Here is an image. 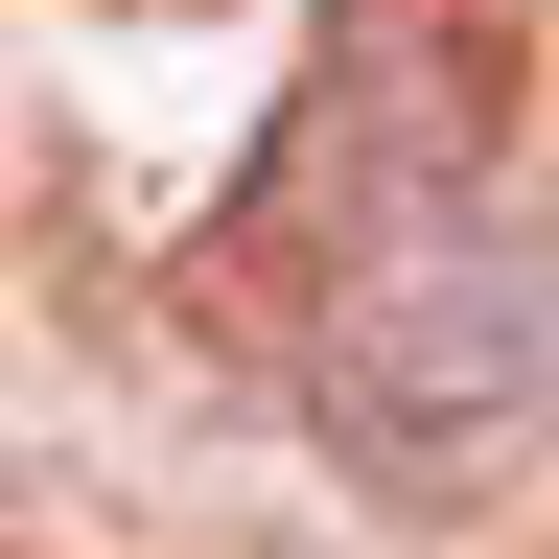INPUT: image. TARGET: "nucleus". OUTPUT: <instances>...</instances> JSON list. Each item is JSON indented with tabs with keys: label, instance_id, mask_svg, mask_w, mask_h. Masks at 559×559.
Returning <instances> with one entry per match:
<instances>
[{
	"label": "nucleus",
	"instance_id": "nucleus-1",
	"mask_svg": "<svg viewBox=\"0 0 559 559\" xmlns=\"http://www.w3.org/2000/svg\"><path fill=\"white\" fill-rule=\"evenodd\" d=\"M304 396L373 489H466L489 443H536L559 396V257L489 187H396L373 234L304 280Z\"/></svg>",
	"mask_w": 559,
	"mask_h": 559
}]
</instances>
